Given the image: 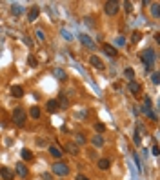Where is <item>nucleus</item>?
<instances>
[{"mask_svg":"<svg viewBox=\"0 0 160 180\" xmlns=\"http://www.w3.org/2000/svg\"><path fill=\"white\" fill-rule=\"evenodd\" d=\"M111 167V160L109 158H100L98 160V169H102V171H107Z\"/></svg>","mask_w":160,"mask_h":180,"instance_id":"obj_17","label":"nucleus"},{"mask_svg":"<svg viewBox=\"0 0 160 180\" xmlns=\"http://www.w3.org/2000/svg\"><path fill=\"white\" fill-rule=\"evenodd\" d=\"M29 115H31V118H40V107L38 106H33L31 111H29Z\"/></svg>","mask_w":160,"mask_h":180,"instance_id":"obj_24","label":"nucleus"},{"mask_svg":"<svg viewBox=\"0 0 160 180\" xmlns=\"http://www.w3.org/2000/svg\"><path fill=\"white\" fill-rule=\"evenodd\" d=\"M127 89L133 93V97H138V95H140V89H142V87H140V84L137 82V80H129V84H127Z\"/></svg>","mask_w":160,"mask_h":180,"instance_id":"obj_7","label":"nucleus"},{"mask_svg":"<svg viewBox=\"0 0 160 180\" xmlns=\"http://www.w3.org/2000/svg\"><path fill=\"white\" fill-rule=\"evenodd\" d=\"M0 177H2L4 180H13V178H15V173H13V169H11V167L2 166V167H0Z\"/></svg>","mask_w":160,"mask_h":180,"instance_id":"obj_6","label":"nucleus"},{"mask_svg":"<svg viewBox=\"0 0 160 180\" xmlns=\"http://www.w3.org/2000/svg\"><path fill=\"white\" fill-rule=\"evenodd\" d=\"M49 155H51L55 160H62V157H64V149L58 147L57 144H51V146H49Z\"/></svg>","mask_w":160,"mask_h":180,"instance_id":"obj_5","label":"nucleus"},{"mask_svg":"<svg viewBox=\"0 0 160 180\" xmlns=\"http://www.w3.org/2000/svg\"><path fill=\"white\" fill-rule=\"evenodd\" d=\"M27 64H29V66H31V67H38V62H37V58H35V57H33V55H31V57H29V58H27Z\"/></svg>","mask_w":160,"mask_h":180,"instance_id":"obj_29","label":"nucleus"},{"mask_svg":"<svg viewBox=\"0 0 160 180\" xmlns=\"http://www.w3.org/2000/svg\"><path fill=\"white\" fill-rule=\"evenodd\" d=\"M146 117H147V118H151V120H155V122H157V118H158V117H157V113H155V111H151V109H147V111H146Z\"/></svg>","mask_w":160,"mask_h":180,"instance_id":"obj_28","label":"nucleus"},{"mask_svg":"<svg viewBox=\"0 0 160 180\" xmlns=\"http://www.w3.org/2000/svg\"><path fill=\"white\" fill-rule=\"evenodd\" d=\"M53 75H55L60 82H66V80L69 78V77H67V73H66L64 69H60V67H55V69H53Z\"/></svg>","mask_w":160,"mask_h":180,"instance_id":"obj_12","label":"nucleus"},{"mask_svg":"<svg viewBox=\"0 0 160 180\" xmlns=\"http://www.w3.org/2000/svg\"><path fill=\"white\" fill-rule=\"evenodd\" d=\"M22 13H24V7H22L20 4H13V6H11V15L18 17V15H22Z\"/></svg>","mask_w":160,"mask_h":180,"instance_id":"obj_21","label":"nucleus"},{"mask_svg":"<svg viewBox=\"0 0 160 180\" xmlns=\"http://www.w3.org/2000/svg\"><path fill=\"white\" fill-rule=\"evenodd\" d=\"M102 49H104V53H106V55H109V57H117V55H118L117 47H115V46H111V44H102Z\"/></svg>","mask_w":160,"mask_h":180,"instance_id":"obj_9","label":"nucleus"},{"mask_svg":"<svg viewBox=\"0 0 160 180\" xmlns=\"http://www.w3.org/2000/svg\"><path fill=\"white\" fill-rule=\"evenodd\" d=\"M78 38H80V42H82V44H84L86 47H89V49H93V47H95V44H93V40L89 38L87 35H84V33H82V35H78Z\"/></svg>","mask_w":160,"mask_h":180,"instance_id":"obj_14","label":"nucleus"},{"mask_svg":"<svg viewBox=\"0 0 160 180\" xmlns=\"http://www.w3.org/2000/svg\"><path fill=\"white\" fill-rule=\"evenodd\" d=\"M44 180H53V175L51 173H44V177H42Z\"/></svg>","mask_w":160,"mask_h":180,"instance_id":"obj_35","label":"nucleus"},{"mask_svg":"<svg viewBox=\"0 0 160 180\" xmlns=\"http://www.w3.org/2000/svg\"><path fill=\"white\" fill-rule=\"evenodd\" d=\"M11 95H13L15 98H22V97H24V87H22V86H13V87H11Z\"/></svg>","mask_w":160,"mask_h":180,"instance_id":"obj_15","label":"nucleus"},{"mask_svg":"<svg viewBox=\"0 0 160 180\" xmlns=\"http://www.w3.org/2000/svg\"><path fill=\"white\" fill-rule=\"evenodd\" d=\"M155 60H157V53H155V49L147 47V49L142 53V62H144V67H146V71H151V67H153Z\"/></svg>","mask_w":160,"mask_h":180,"instance_id":"obj_1","label":"nucleus"},{"mask_svg":"<svg viewBox=\"0 0 160 180\" xmlns=\"http://www.w3.org/2000/svg\"><path fill=\"white\" fill-rule=\"evenodd\" d=\"M13 122L18 126V127H22L24 124H26V120H27V115H26V111H24V107H15L13 109Z\"/></svg>","mask_w":160,"mask_h":180,"instance_id":"obj_3","label":"nucleus"},{"mask_svg":"<svg viewBox=\"0 0 160 180\" xmlns=\"http://www.w3.org/2000/svg\"><path fill=\"white\" fill-rule=\"evenodd\" d=\"M118 9H120V2H115V0H107V2H104V11H106V15L115 17V15L118 13Z\"/></svg>","mask_w":160,"mask_h":180,"instance_id":"obj_4","label":"nucleus"},{"mask_svg":"<svg viewBox=\"0 0 160 180\" xmlns=\"http://www.w3.org/2000/svg\"><path fill=\"white\" fill-rule=\"evenodd\" d=\"M51 173L57 175V177H67L69 175V166L62 160H57L53 166H51Z\"/></svg>","mask_w":160,"mask_h":180,"instance_id":"obj_2","label":"nucleus"},{"mask_svg":"<svg viewBox=\"0 0 160 180\" xmlns=\"http://www.w3.org/2000/svg\"><path fill=\"white\" fill-rule=\"evenodd\" d=\"M17 175L22 177V178H24V177H27V167H26V164H24V162H18V164H17Z\"/></svg>","mask_w":160,"mask_h":180,"instance_id":"obj_16","label":"nucleus"},{"mask_svg":"<svg viewBox=\"0 0 160 180\" xmlns=\"http://www.w3.org/2000/svg\"><path fill=\"white\" fill-rule=\"evenodd\" d=\"M124 77L127 80H135V71H133L131 67H126V69H124Z\"/></svg>","mask_w":160,"mask_h":180,"instance_id":"obj_23","label":"nucleus"},{"mask_svg":"<svg viewBox=\"0 0 160 180\" xmlns=\"http://www.w3.org/2000/svg\"><path fill=\"white\" fill-rule=\"evenodd\" d=\"M151 82H153L155 86H158V82H160V75H158V73H157V71H155V73L151 75Z\"/></svg>","mask_w":160,"mask_h":180,"instance_id":"obj_30","label":"nucleus"},{"mask_svg":"<svg viewBox=\"0 0 160 180\" xmlns=\"http://www.w3.org/2000/svg\"><path fill=\"white\" fill-rule=\"evenodd\" d=\"M95 131H97V135H102V133L106 131V124H102V122H97V124H95Z\"/></svg>","mask_w":160,"mask_h":180,"instance_id":"obj_25","label":"nucleus"},{"mask_svg":"<svg viewBox=\"0 0 160 180\" xmlns=\"http://www.w3.org/2000/svg\"><path fill=\"white\" fill-rule=\"evenodd\" d=\"M140 38H142V35H140L138 31H133V37H131V40H133V44H137V42H140Z\"/></svg>","mask_w":160,"mask_h":180,"instance_id":"obj_31","label":"nucleus"},{"mask_svg":"<svg viewBox=\"0 0 160 180\" xmlns=\"http://www.w3.org/2000/svg\"><path fill=\"white\" fill-rule=\"evenodd\" d=\"M89 158H97V151H89Z\"/></svg>","mask_w":160,"mask_h":180,"instance_id":"obj_38","label":"nucleus"},{"mask_svg":"<svg viewBox=\"0 0 160 180\" xmlns=\"http://www.w3.org/2000/svg\"><path fill=\"white\" fill-rule=\"evenodd\" d=\"M151 153H153L155 157H158V155H160V149H158V146H157V144L153 146V149H151Z\"/></svg>","mask_w":160,"mask_h":180,"instance_id":"obj_34","label":"nucleus"},{"mask_svg":"<svg viewBox=\"0 0 160 180\" xmlns=\"http://www.w3.org/2000/svg\"><path fill=\"white\" fill-rule=\"evenodd\" d=\"M57 102H58V107H60V109H67V107H69V100H67V97H66V95H60V98L57 100Z\"/></svg>","mask_w":160,"mask_h":180,"instance_id":"obj_19","label":"nucleus"},{"mask_svg":"<svg viewBox=\"0 0 160 180\" xmlns=\"http://www.w3.org/2000/svg\"><path fill=\"white\" fill-rule=\"evenodd\" d=\"M115 44H117L118 47H122V46L126 44V38H124V37H117V38H115Z\"/></svg>","mask_w":160,"mask_h":180,"instance_id":"obj_32","label":"nucleus"},{"mask_svg":"<svg viewBox=\"0 0 160 180\" xmlns=\"http://www.w3.org/2000/svg\"><path fill=\"white\" fill-rule=\"evenodd\" d=\"M89 64H91L95 69H104V62H102V58L97 57V55H91V57H89Z\"/></svg>","mask_w":160,"mask_h":180,"instance_id":"obj_8","label":"nucleus"},{"mask_svg":"<svg viewBox=\"0 0 160 180\" xmlns=\"http://www.w3.org/2000/svg\"><path fill=\"white\" fill-rule=\"evenodd\" d=\"M151 15H153L155 18H158V17H160V4H158V2L151 4Z\"/></svg>","mask_w":160,"mask_h":180,"instance_id":"obj_22","label":"nucleus"},{"mask_svg":"<svg viewBox=\"0 0 160 180\" xmlns=\"http://www.w3.org/2000/svg\"><path fill=\"white\" fill-rule=\"evenodd\" d=\"M38 15H40V7L38 6H33L29 9V13H27V18H29V22H35V20L38 18Z\"/></svg>","mask_w":160,"mask_h":180,"instance_id":"obj_11","label":"nucleus"},{"mask_svg":"<svg viewBox=\"0 0 160 180\" xmlns=\"http://www.w3.org/2000/svg\"><path fill=\"white\" fill-rule=\"evenodd\" d=\"M75 180H89V178H87L86 175H77V178H75Z\"/></svg>","mask_w":160,"mask_h":180,"instance_id":"obj_37","label":"nucleus"},{"mask_svg":"<svg viewBox=\"0 0 160 180\" xmlns=\"http://www.w3.org/2000/svg\"><path fill=\"white\" fill-rule=\"evenodd\" d=\"M35 35H37V38H38V42H46V33H44V31H42V29H37V31H35Z\"/></svg>","mask_w":160,"mask_h":180,"instance_id":"obj_26","label":"nucleus"},{"mask_svg":"<svg viewBox=\"0 0 160 180\" xmlns=\"http://www.w3.org/2000/svg\"><path fill=\"white\" fill-rule=\"evenodd\" d=\"M46 109H47L49 113H57V111L60 109V107H58V102H57V100H47Z\"/></svg>","mask_w":160,"mask_h":180,"instance_id":"obj_13","label":"nucleus"},{"mask_svg":"<svg viewBox=\"0 0 160 180\" xmlns=\"http://www.w3.org/2000/svg\"><path fill=\"white\" fill-rule=\"evenodd\" d=\"M75 138H77V142H75V144H77V146H82V144H86V137H84V135H82V133H78V135H77V137H75Z\"/></svg>","mask_w":160,"mask_h":180,"instance_id":"obj_27","label":"nucleus"},{"mask_svg":"<svg viewBox=\"0 0 160 180\" xmlns=\"http://www.w3.org/2000/svg\"><path fill=\"white\" fill-rule=\"evenodd\" d=\"M124 6H126V11H127V13H129V11H131V6H133V4H131V2H126V4H124Z\"/></svg>","mask_w":160,"mask_h":180,"instance_id":"obj_36","label":"nucleus"},{"mask_svg":"<svg viewBox=\"0 0 160 180\" xmlns=\"http://www.w3.org/2000/svg\"><path fill=\"white\" fill-rule=\"evenodd\" d=\"M91 144H93L95 147H102V146H104V137H102V135H95V137H91Z\"/></svg>","mask_w":160,"mask_h":180,"instance_id":"obj_18","label":"nucleus"},{"mask_svg":"<svg viewBox=\"0 0 160 180\" xmlns=\"http://www.w3.org/2000/svg\"><path fill=\"white\" fill-rule=\"evenodd\" d=\"M64 149H66V151H67L69 155H73V157H77V155H78V146H77L75 142H67Z\"/></svg>","mask_w":160,"mask_h":180,"instance_id":"obj_10","label":"nucleus"},{"mask_svg":"<svg viewBox=\"0 0 160 180\" xmlns=\"http://www.w3.org/2000/svg\"><path fill=\"white\" fill-rule=\"evenodd\" d=\"M20 157L26 160V162H29V160H33V153H31V151H29L27 147H24V149L20 151Z\"/></svg>","mask_w":160,"mask_h":180,"instance_id":"obj_20","label":"nucleus"},{"mask_svg":"<svg viewBox=\"0 0 160 180\" xmlns=\"http://www.w3.org/2000/svg\"><path fill=\"white\" fill-rule=\"evenodd\" d=\"M133 138H135V144H137V146H140V144H142V138H140V133H138V131H135V137H133Z\"/></svg>","mask_w":160,"mask_h":180,"instance_id":"obj_33","label":"nucleus"},{"mask_svg":"<svg viewBox=\"0 0 160 180\" xmlns=\"http://www.w3.org/2000/svg\"><path fill=\"white\" fill-rule=\"evenodd\" d=\"M24 42H26L27 46H33V40H29V38H24Z\"/></svg>","mask_w":160,"mask_h":180,"instance_id":"obj_39","label":"nucleus"}]
</instances>
